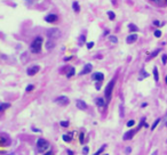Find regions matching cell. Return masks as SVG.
Instances as JSON below:
<instances>
[{
  "label": "cell",
  "mask_w": 167,
  "mask_h": 155,
  "mask_svg": "<svg viewBox=\"0 0 167 155\" xmlns=\"http://www.w3.org/2000/svg\"><path fill=\"white\" fill-rule=\"evenodd\" d=\"M42 43H44V39L42 37H36V39L31 42L30 45V52L32 54H40L42 49Z\"/></svg>",
  "instance_id": "1"
},
{
  "label": "cell",
  "mask_w": 167,
  "mask_h": 155,
  "mask_svg": "<svg viewBox=\"0 0 167 155\" xmlns=\"http://www.w3.org/2000/svg\"><path fill=\"white\" fill-rule=\"evenodd\" d=\"M47 37L48 39H53V40H55V39L60 38L61 37V30L60 29H57V27H51V29H48L47 30Z\"/></svg>",
  "instance_id": "2"
},
{
  "label": "cell",
  "mask_w": 167,
  "mask_h": 155,
  "mask_svg": "<svg viewBox=\"0 0 167 155\" xmlns=\"http://www.w3.org/2000/svg\"><path fill=\"white\" fill-rule=\"evenodd\" d=\"M114 84H116V79H112L111 81L108 83L107 88H105L104 95H105V98H107V101H108V102H109V101H110V98H111L112 91H113V88H114Z\"/></svg>",
  "instance_id": "3"
},
{
  "label": "cell",
  "mask_w": 167,
  "mask_h": 155,
  "mask_svg": "<svg viewBox=\"0 0 167 155\" xmlns=\"http://www.w3.org/2000/svg\"><path fill=\"white\" fill-rule=\"evenodd\" d=\"M37 148H38L39 152H45L49 148V142L45 140V139H42V138H39L37 140Z\"/></svg>",
  "instance_id": "4"
},
{
  "label": "cell",
  "mask_w": 167,
  "mask_h": 155,
  "mask_svg": "<svg viewBox=\"0 0 167 155\" xmlns=\"http://www.w3.org/2000/svg\"><path fill=\"white\" fill-rule=\"evenodd\" d=\"M54 102H55L56 104H58V105H62V106L69 105V103H70L69 98H68L67 96H58L57 98L54 99Z\"/></svg>",
  "instance_id": "5"
},
{
  "label": "cell",
  "mask_w": 167,
  "mask_h": 155,
  "mask_svg": "<svg viewBox=\"0 0 167 155\" xmlns=\"http://www.w3.org/2000/svg\"><path fill=\"white\" fill-rule=\"evenodd\" d=\"M39 70H40V66H38V65H33V66L29 67L28 70H27V73H28V75L32 77V75H36V74L39 72Z\"/></svg>",
  "instance_id": "6"
},
{
  "label": "cell",
  "mask_w": 167,
  "mask_h": 155,
  "mask_svg": "<svg viewBox=\"0 0 167 155\" xmlns=\"http://www.w3.org/2000/svg\"><path fill=\"white\" fill-rule=\"evenodd\" d=\"M92 80L95 82H102L104 80V74L102 72H95L92 74Z\"/></svg>",
  "instance_id": "7"
},
{
  "label": "cell",
  "mask_w": 167,
  "mask_h": 155,
  "mask_svg": "<svg viewBox=\"0 0 167 155\" xmlns=\"http://www.w3.org/2000/svg\"><path fill=\"white\" fill-rule=\"evenodd\" d=\"M58 20V16L56 14H48L47 16H45V22L47 23H55Z\"/></svg>",
  "instance_id": "8"
},
{
  "label": "cell",
  "mask_w": 167,
  "mask_h": 155,
  "mask_svg": "<svg viewBox=\"0 0 167 155\" xmlns=\"http://www.w3.org/2000/svg\"><path fill=\"white\" fill-rule=\"evenodd\" d=\"M93 70V65L91 64V63H88V64H86L84 66V68L80 71V75H86V74H88V73H91V71Z\"/></svg>",
  "instance_id": "9"
},
{
  "label": "cell",
  "mask_w": 167,
  "mask_h": 155,
  "mask_svg": "<svg viewBox=\"0 0 167 155\" xmlns=\"http://www.w3.org/2000/svg\"><path fill=\"white\" fill-rule=\"evenodd\" d=\"M45 47L47 50H52L55 48V41L53 39H48L46 42H45Z\"/></svg>",
  "instance_id": "10"
},
{
  "label": "cell",
  "mask_w": 167,
  "mask_h": 155,
  "mask_svg": "<svg viewBox=\"0 0 167 155\" xmlns=\"http://www.w3.org/2000/svg\"><path fill=\"white\" fill-rule=\"evenodd\" d=\"M138 38H139V37H138L136 32H135V33H131V34L126 38V42H127V43H134V42L138 40Z\"/></svg>",
  "instance_id": "11"
},
{
  "label": "cell",
  "mask_w": 167,
  "mask_h": 155,
  "mask_svg": "<svg viewBox=\"0 0 167 155\" xmlns=\"http://www.w3.org/2000/svg\"><path fill=\"white\" fill-rule=\"evenodd\" d=\"M0 145L1 146H7L9 145V138L6 135H1L0 136Z\"/></svg>",
  "instance_id": "12"
},
{
  "label": "cell",
  "mask_w": 167,
  "mask_h": 155,
  "mask_svg": "<svg viewBox=\"0 0 167 155\" xmlns=\"http://www.w3.org/2000/svg\"><path fill=\"white\" fill-rule=\"evenodd\" d=\"M138 131V129L136 130H131V131H127L125 135H124V140H128V139H132L133 138V136L135 135V132Z\"/></svg>",
  "instance_id": "13"
},
{
  "label": "cell",
  "mask_w": 167,
  "mask_h": 155,
  "mask_svg": "<svg viewBox=\"0 0 167 155\" xmlns=\"http://www.w3.org/2000/svg\"><path fill=\"white\" fill-rule=\"evenodd\" d=\"M76 104H77V107H78L79 110H83V111H85V110L87 108V104L85 103L84 101H80V99H78V101L76 102Z\"/></svg>",
  "instance_id": "14"
},
{
  "label": "cell",
  "mask_w": 167,
  "mask_h": 155,
  "mask_svg": "<svg viewBox=\"0 0 167 155\" xmlns=\"http://www.w3.org/2000/svg\"><path fill=\"white\" fill-rule=\"evenodd\" d=\"M95 103H96V105H98V107H104V106H105V102H104V99H103V98H101V97H98V98L95 99Z\"/></svg>",
  "instance_id": "15"
},
{
  "label": "cell",
  "mask_w": 167,
  "mask_h": 155,
  "mask_svg": "<svg viewBox=\"0 0 167 155\" xmlns=\"http://www.w3.org/2000/svg\"><path fill=\"white\" fill-rule=\"evenodd\" d=\"M72 8H73V10H74L77 14L79 13V12H80V6H79V2H78V1H73V2H72Z\"/></svg>",
  "instance_id": "16"
},
{
  "label": "cell",
  "mask_w": 167,
  "mask_h": 155,
  "mask_svg": "<svg viewBox=\"0 0 167 155\" xmlns=\"http://www.w3.org/2000/svg\"><path fill=\"white\" fill-rule=\"evenodd\" d=\"M11 107V104L9 103H2L0 104V112H4V111H6L7 108H9Z\"/></svg>",
  "instance_id": "17"
},
{
  "label": "cell",
  "mask_w": 167,
  "mask_h": 155,
  "mask_svg": "<svg viewBox=\"0 0 167 155\" xmlns=\"http://www.w3.org/2000/svg\"><path fill=\"white\" fill-rule=\"evenodd\" d=\"M74 74H76V70H74V67H70L69 72L67 73V78H71V77H73Z\"/></svg>",
  "instance_id": "18"
},
{
  "label": "cell",
  "mask_w": 167,
  "mask_h": 155,
  "mask_svg": "<svg viewBox=\"0 0 167 155\" xmlns=\"http://www.w3.org/2000/svg\"><path fill=\"white\" fill-rule=\"evenodd\" d=\"M153 77H154V81L158 82L159 75H158V68H157V67H153Z\"/></svg>",
  "instance_id": "19"
},
{
  "label": "cell",
  "mask_w": 167,
  "mask_h": 155,
  "mask_svg": "<svg viewBox=\"0 0 167 155\" xmlns=\"http://www.w3.org/2000/svg\"><path fill=\"white\" fill-rule=\"evenodd\" d=\"M128 29H129L131 32H138V31H139V27L135 26L134 24H129V25H128Z\"/></svg>",
  "instance_id": "20"
},
{
  "label": "cell",
  "mask_w": 167,
  "mask_h": 155,
  "mask_svg": "<svg viewBox=\"0 0 167 155\" xmlns=\"http://www.w3.org/2000/svg\"><path fill=\"white\" fill-rule=\"evenodd\" d=\"M147 77H149V74H148L144 70H141V73H140V78H139L140 80H143L144 78H147Z\"/></svg>",
  "instance_id": "21"
},
{
  "label": "cell",
  "mask_w": 167,
  "mask_h": 155,
  "mask_svg": "<svg viewBox=\"0 0 167 155\" xmlns=\"http://www.w3.org/2000/svg\"><path fill=\"white\" fill-rule=\"evenodd\" d=\"M62 139H63L64 142H71V139H72V138H71V136H70V135H63V136H62Z\"/></svg>",
  "instance_id": "22"
},
{
  "label": "cell",
  "mask_w": 167,
  "mask_h": 155,
  "mask_svg": "<svg viewBox=\"0 0 167 155\" xmlns=\"http://www.w3.org/2000/svg\"><path fill=\"white\" fill-rule=\"evenodd\" d=\"M109 41H111L112 43H118V38L114 36H109Z\"/></svg>",
  "instance_id": "23"
},
{
  "label": "cell",
  "mask_w": 167,
  "mask_h": 155,
  "mask_svg": "<svg viewBox=\"0 0 167 155\" xmlns=\"http://www.w3.org/2000/svg\"><path fill=\"white\" fill-rule=\"evenodd\" d=\"M108 16H109V18H110L111 21H113V20L116 18V14L113 13V12H111V10H109V12H108Z\"/></svg>",
  "instance_id": "24"
},
{
  "label": "cell",
  "mask_w": 167,
  "mask_h": 155,
  "mask_svg": "<svg viewBox=\"0 0 167 155\" xmlns=\"http://www.w3.org/2000/svg\"><path fill=\"white\" fill-rule=\"evenodd\" d=\"M159 122H160V119H157V120H156V121L153 122L152 126H151V130H154V129H156V127H157V126L159 124Z\"/></svg>",
  "instance_id": "25"
},
{
  "label": "cell",
  "mask_w": 167,
  "mask_h": 155,
  "mask_svg": "<svg viewBox=\"0 0 167 155\" xmlns=\"http://www.w3.org/2000/svg\"><path fill=\"white\" fill-rule=\"evenodd\" d=\"M86 47H87V49H92V48L94 47V42H93V41H91V42H86Z\"/></svg>",
  "instance_id": "26"
},
{
  "label": "cell",
  "mask_w": 167,
  "mask_h": 155,
  "mask_svg": "<svg viewBox=\"0 0 167 155\" xmlns=\"http://www.w3.org/2000/svg\"><path fill=\"white\" fill-rule=\"evenodd\" d=\"M62 127H64V128H68L69 127V121H61V123H60Z\"/></svg>",
  "instance_id": "27"
},
{
  "label": "cell",
  "mask_w": 167,
  "mask_h": 155,
  "mask_svg": "<svg viewBox=\"0 0 167 155\" xmlns=\"http://www.w3.org/2000/svg\"><path fill=\"white\" fill-rule=\"evenodd\" d=\"M154 37H156V38H160V37H161V31H159V30L154 31Z\"/></svg>",
  "instance_id": "28"
},
{
  "label": "cell",
  "mask_w": 167,
  "mask_h": 155,
  "mask_svg": "<svg viewBox=\"0 0 167 155\" xmlns=\"http://www.w3.org/2000/svg\"><path fill=\"white\" fill-rule=\"evenodd\" d=\"M134 124H135V121H134V120H129V121L127 122V127H129V128L133 127Z\"/></svg>",
  "instance_id": "29"
},
{
  "label": "cell",
  "mask_w": 167,
  "mask_h": 155,
  "mask_svg": "<svg viewBox=\"0 0 167 155\" xmlns=\"http://www.w3.org/2000/svg\"><path fill=\"white\" fill-rule=\"evenodd\" d=\"M104 148H105V145H103V146H102V147H101V148H100V149H98V152H96V153H95L94 155H100L101 153H102V152H103V151H104Z\"/></svg>",
  "instance_id": "30"
},
{
  "label": "cell",
  "mask_w": 167,
  "mask_h": 155,
  "mask_svg": "<svg viewBox=\"0 0 167 155\" xmlns=\"http://www.w3.org/2000/svg\"><path fill=\"white\" fill-rule=\"evenodd\" d=\"M85 40H86V37H85V36H81V37L79 38V45H80V46H81V45H84Z\"/></svg>",
  "instance_id": "31"
},
{
  "label": "cell",
  "mask_w": 167,
  "mask_h": 155,
  "mask_svg": "<svg viewBox=\"0 0 167 155\" xmlns=\"http://www.w3.org/2000/svg\"><path fill=\"white\" fill-rule=\"evenodd\" d=\"M33 89H34V86H33V84H29L25 90H27V92H29V91H32Z\"/></svg>",
  "instance_id": "32"
},
{
  "label": "cell",
  "mask_w": 167,
  "mask_h": 155,
  "mask_svg": "<svg viewBox=\"0 0 167 155\" xmlns=\"http://www.w3.org/2000/svg\"><path fill=\"white\" fill-rule=\"evenodd\" d=\"M161 61H163V64H166L167 63V55L166 54H164V55L161 56Z\"/></svg>",
  "instance_id": "33"
},
{
  "label": "cell",
  "mask_w": 167,
  "mask_h": 155,
  "mask_svg": "<svg viewBox=\"0 0 167 155\" xmlns=\"http://www.w3.org/2000/svg\"><path fill=\"white\" fill-rule=\"evenodd\" d=\"M88 151H89V149H88V147H87V146H85V147L83 148L84 155H87V154H88Z\"/></svg>",
  "instance_id": "34"
},
{
  "label": "cell",
  "mask_w": 167,
  "mask_h": 155,
  "mask_svg": "<svg viewBox=\"0 0 167 155\" xmlns=\"http://www.w3.org/2000/svg\"><path fill=\"white\" fill-rule=\"evenodd\" d=\"M158 52H159V49H157V50H154V52L150 55V58H152V57H154V56H157L158 55Z\"/></svg>",
  "instance_id": "35"
},
{
  "label": "cell",
  "mask_w": 167,
  "mask_h": 155,
  "mask_svg": "<svg viewBox=\"0 0 167 155\" xmlns=\"http://www.w3.org/2000/svg\"><path fill=\"white\" fill-rule=\"evenodd\" d=\"M84 139H85V135H84V132H81L80 136H79V140H80V142H84Z\"/></svg>",
  "instance_id": "36"
},
{
  "label": "cell",
  "mask_w": 167,
  "mask_h": 155,
  "mask_svg": "<svg viewBox=\"0 0 167 155\" xmlns=\"http://www.w3.org/2000/svg\"><path fill=\"white\" fill-rule=\"evenodd\" d=\"M24 1L27 2V5H29V6L33 5V2H34V0H24Z\"/></svg>",
  "instance_id": "37"
},
{
  "label": "cell",
  "mask_w": 167,
  "mask_h": 155,
  "mask_svg": "<svg viewBox=\"0 0 167 155\" xmlns=\"http://www.w3.org/2000/svg\"><path fill=\"white\" fill-rule=\"evenodd\" d=\"M153 25H156V26H161V25H160V22H159V21H157V20H156V21H153Z\"/></svg>",
  "instance_id": "38"
},
{
  "label": "cell",
  "mask_w": 167,
  "mask_h": 155,
  "mask_svg": "<svg viewBox=\"0 0 167 155\" xmlns=\"http://www.w3.org/2000/svg\"><path fill=\"white\" fill-rule=\"evenodd\" d=\"M45 155H54V153H53L52 151H48L47 153H45Z\"/></svg>",
  "instance_id": "39"
},
{
  "label": "cell",
  "mask_w": 167,
  "mask_h": 155,
  "mask_svg": "<svg viewBox=\"0 0 167 155\" xmlns=\"http://www.w3.org/2000/svg\"><path fill=\"white\" fill-rule=\"evenodd\" d=\"M152 2H154V3H160L161 2V0H151Z\"/></svg>",
  "instance_id": "40"
},
{
  "label": "cell",
  "mask_w": 167,
  "mask_h": 155,
  "mask_svg": "<svg viewBox=\"0 0 167 155\" xmlns=\"http://www.w3.org/2000/svg\"><path fill=\"white\" fill-rule=\"evenodd\" d=\"M126 153H131V147H127V148H126Z\"/></svg>",
  "instance_id": "41"
},
{
  "label": "cell",
  "mask_w": 167,
  "mask_h": 155,
  "mask_svg": "<svg viewBox=\"0 0 167 155\" xmlns=\"http://www.w3.org/2000/svg\"><path fill=\"white\" fill-rule=\"evenodd\" d=\"M70 59H72V56H70V57H67L64 61H70Z\"/></svg>",
  "instance_id": "42"
},
{
  "label": "cell",
  "mask_w": 167,
  "mask_h": 155,
  "mask_svg": "<svg viewBox=\"0 0 167 155\" xmlns=\"http://www.w3.org/2000/svg\"><path fill=\"white\" fill-rule=\"evenodd\" d=\"M108 33H109V31H108V30H105V31H104V34H103V36H108Z\"/></svg>",
  "instance_id": "43"
},
{
  "label": "cell",
  "mask_w": 167,
  "mask_h": 155,
  "mask_svg": "<svg viewBox=\"0 0 167 155\" xmlns=\"http://www.w3.org/2000/svg\"><path fill=\"white\" fill-rule=\"evenodd\" d=\"M68 154H69V155H73V153H72L70 149H68Z\"/></svg>",
  "instance_id": "44"
},
{
  "label": "cell",
  "mask_w": 167,
  "mask_h": 155,
  "mask_svg": "<svg viewBox=\"0 0 167 155\" xmlns=\"http://www.w3.org/2000/svg\"><path fill=\"white\" fill-rule=\"evenodd\" d=\"M147 105H148L147 103H143L142 104V107H147Z\"/></svg>",
  "instance_id": "45"
},
{
  "label": "cell",
  "mask_w": 167,
  "mask_h": 155,
  "mask_svg": "<svg viewBox=\"0 0 167 155\" xmlns=\"http://www.w3.org/2000/svg\"><path fill=\"white\" fill-rule=\"evenodd\" d=\"M151 155H158V152H157V151H154V152H153Z\"/></svg>",
  "instance_id": "46"
},
{
  "label": "cell",
  "mask_w": 167,
  "mask_h": 155,
  "mask_svg": "<svg viewBox=\"0 0 167 155\" xmlns=\"http://www.w3.org/2000/svg\"><path fill=\"white\" fill-rule=\"evenodd\" d=\"M165 126L167 127V114H166V117H165Z\"/></svg>",
  "instance_id": "47"
},
{
  "label": "cell",
  "mask_w": 167,
  "mask_h": 155,
  "mask_svg": "<svg viewBox=\"0 0 167 155\" xmlns=\"http://www.w3.org/2000/svg\"><path fill=\"white\" fill-rule=\"evenodd\" d=\"M165 82L167 83V77H166V79H165Z\"/></svg>",
  "instance_id": "48"
},
{
  "label": "cell",
  "mask_w": 167,
  "mask_h": 155,
  "mask_svg": "<svg viewBox=\"0 0 167 155\" xmlns=\"http://www.w3.org/2000/svg\"><path fill=\"white\" fill-rule=\"evenodd\" d=\"M104 155H109V154H104Z\"/></svg>",
  "instance_id": "49"
},
{
  "label": "cell",
  "mask_w": 167,
  "mask_h": 155,
  "mask_svg": "<svg viewBox=\"0 0 167 155\" xmlns=\"http://www.w3.org/2000/svg\"><path fill=\"white\" fill-rule=\"evenodd\" d=\"M166 2H167V0H166Z\"/></svg>",
  "instance_id": "50"
}]
</instances>
